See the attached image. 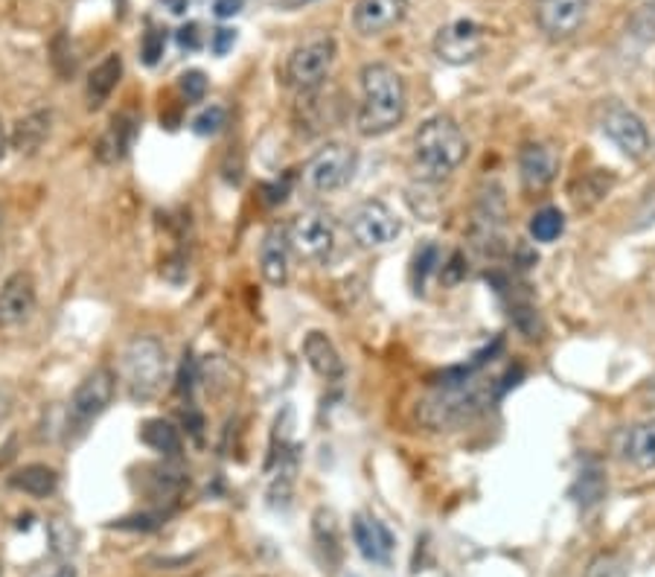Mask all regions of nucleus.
<instances>
[{
	"instance_id": "20",
	"label": "nucleus",
	"mask_w": 655,
	"mask_h": 577,
	"mask_svg": "<svg viewBox=\"0 0 655 577\" xmlns=\"http://www.w3.org/2000/svg\"><path fill=\"white\" fill-rule=\"evenodd\" d=\"M122 79V56L120 52H108L87 76V99H91V108H99V105L108 99V96L117 91Z\"/></svg>"
},
{
	"instance_id": "2",
	"label": "nucleus",
	"mask_w": 655,
	"mask_h": 577,
	"mask_svg": "<svg viewBox=\"0 0 655 577\" xmlns=\"http://www.w3.org/2000/svg\"><path fill=\"white\" fill-rule=\"evenodd\" d=\"M466 134L449 114L428 117L414 134V173L428 184H437L463 164L466 157Z\"/></svg>"
},
{
	"instance_id": "26",
	"label": "nucleus",
	"mask_w": 655,
	"mask_h": 577,
	"mask_svg": "<svg viewBox=\"0 0 655 577\" xmlns=\"http://www.w3.org/2000/svg\"><path fill=\"white\" fill-rule=\"evenodd\" d=\"M225 120H227V111L222 108V105H207V108L192 120V131L201 134V138H210V134H218V131H222Z\"/></svg>"
},
{
	"instance_id": "22",
	"label": "nucleus",
	"mask_w": 655,
	"mask_h": 577,
	"mask_svg": "<svg viewBox=\"0 0 655 577\" xmlns=\"http://www.w3.org/2000/svg\"><path fill=\"white\" fill-rule=\"evenodd\" d=\"M9 484L15 490H21V493H26V496L47 498L59 490V472L52 470V467H47V463H29L24 470H17L15 475L9 479Z\"/></svg>"
},
{
	"instance_id": "30",
	"label": "nucleus",
	"mask_w": 655,
	"mask_h": 577,
	"mask_svg": "<svg viewBox=\"0 0 655 577\" xmlns=\"http://www.w3.org/2000/svg\"><path fill=\"white\" fill-rule=\"evenodd\" d=\"M181 94L190 99V103H199L207 94V76L201 70H187L181 76Z\"/></svg>"
},
{
	"instance_id": "11",
	"label": "nucleus",
	"mask_w": 655,
	"mask_h": 577,
	"mask_svg": "<svg viewBox=\"0 0 655 577\" xmlns=\"http://www.w3.org/2000/svg\"><path fill=\"white\" fill-rule=\"evenodd\" d=\"M603 131L609 134L611 143L632 161H641L650 149V131H646L644 120L635 111H629L620 103H609L603 111L600 120Z\"/></svg>"
},
{
	"instance_id": "14",
	"label": "nucleus",
	"mask_w": 655,
	"mask_h": 577,
	"mask_svg": "<svg viewBox=\"0 0 655 577\" xmlns=\"http://www.w3.org/2000/svg\"><path fill=\"white\" fill-rule=\"evenodd\" d=\"M35 309V280L17 271L0 288V330L24 323Z\"/></svg>"
},
{
	"instance_id": "29",
	"label": "nucleus",
	"mask_w": 655,
	"mask_h": 577,
	"mask_svg": "<svg viewBox=\"0 0 655 577\" xmlns=\"http://www.w3.org/2000/svg\"><path fill=\"white\" fill-rule=\"evenodd\" d=\"M164 47H166L164 30H148V33L143 35V42H140V56H143V61H146L148 68L160 61V56H164Z\"/></svg>"
},
{
	"instance_id": "1",
	"label": "nucleus",
	"mask_w": 655,
	"mask_h": 577,
	"mask_svg": "<svg viewBox=\"0 0 655 577\" xmlns=\"http://www.w3.org/2000/svg\"><path fill=\"white\" fill-rule=\"evenodd\" d=\"M408 111V91L391 64L373 61L361 68V105H358L356 126L365 138H382L405 120Z\"/></svg>"
},
{
	"instance_id": "3",
	"label": "nucleus",
	"mask_w": 655,
	"mask_h": 577,
	"mask_svg": "<svg viewBox=\"0 0 655 577\" xmlns=\"http://www.w3.org/2000/svg\"><path fill=\"white\" fill-rule=\"evenodd\" d=\"M489 402H492V382H475L472 376L449 379L428 400L419 402L417 417L422 420V426L443 432V428H457L475 420Z\"/></svg>"
},
{
	"instance_id": "12",
	"label": "nucleus",
	"mask_w": 655,
	"mask_h": 577,
	"mask_svg": "<svg viewBox=\"0 0 655 577\" xmlns=\"http://www.w3.org/2000/svg\"><path fill=\"white\" fill-rule=\"evenodd\" d=\"M588 15V0H536V24L550 38H571Z\"/></svg>"
},
{
	"instance_id": "13",
	"label": "nucleus",
	"mask_w": 655,
	"mask_h": 577,
	"mask_svg": "<svg viewBox=\"0 0 655 577\" xmlns=\"http://www.w3.org/2000/svg\"><path fill=\"white\" fill-rule=\"evenodd\" d=\"M405 12H408V0H358L353 9V26L358 35L376 38L402 24Z\"/></svg>"
},
{
	"instance_id": "4",
	"label": "nucleus",
	"mask_w": 655,
	"mask_h": 577,
	"mask_svg": "<svg viewBox=\"0 0 655 577\" xmlns=\"http://www.w3.org/2000/svg\"><path fill=\"white\" fill-rule=\"evenodd\" d=\"M166 348L155 335H138L122 350V379L129 397L138 402L155 400L166 382Z\"/></svg>"
},
{
	"instance_id": "24",
	"label": "nucleus",
	"mask_w": 655,
	"mask_h": 577,
	"mask_svg": "<svg viewBox=\"0 0 655 577\" xmlns=\"http://www.w3.org/2000/svg\"><path fill=\"white\" fill-rule=\"evenodd\" d=\"M140 440H143L148 449H155V452L160 455L181 452V435H178V428H175L169 420H146L143 428H140Z\"/></svg>"
},
{
	"instance_id": "38",
	"label": "nucleus",
	"mask_w": 655,
	"mask_h": 577,
	"mask_svg": "<svg viewBox=\"0 0 655 577\" xmlns=\"http://www.w3.org/2000/svg\"><path fill=\"white\" fill-rule=\"evenodd\" d=\"M41 577H76V568H73V566H56L52 572H44Z\"/></svg>"
},
{
	"instance_id": "28",
	"label": "nucleus",
	"mask_w": 655,
	"mask_h": 577,
	"mask_svg": "<svg viewBox=\"0 0 655 577\" xmlns=\"http://www.w3.org/2000/svg\"><path fill=\"white\" fill-rule=\"evenodd\" d=\"M52 68L59 70V76H73V70H76V56H73L68 35H56V42H52Z\"/></svg>"
},
{
	"instance_id": "37",
	"label": "nucleus",
	"mask_w": 655,
	"mask_h": 577,
	"mask_svg": "<svg viewBox=\"0 0 655 577\" xmlns=\"http://www.w3.org/2000/svg\"><path fill=\"white\" fill-rule=\"evenodd\" d=\"M9 414H12V397H9V393L0 388V426L7 423Z\"/></svg>"
},
{
	"instance_id": "6",
	"label": "nucleus",
	"mask_w": 655,
	"mask_h": 577,
	"mask_svg": "<svg viewBox=\"0 0 655 577\" xmlns=\"http://www.w3.org/2000/svg\"><path fill=\"white\" fill-rule=\"evenodd\" d=\"M358 166V152L347 143H326L318 149L303 169V181L314 192H335L353 181Z\"/></svg>"
},
{
	"instance_id": "40",
	"label": "nucleus",
	"mask_w": 655,
	"mask_h": 577,
	"mask_svg": "<svg viewBox=\"0 0 655 577\" xmlns=\"http://www.w3.org/2000/svg\"><path fill=\"white\" fill-rule=\"evenodd\" d=\"M0 260H3V254H0Z\"/></svg>"
},
{
	"instance_id": "9",
	"label": "nucleus",
	"mask_w": 655,
	"mask_h": 577,
	"mask_svg": "<svg viewBox=\"0 0 655 577\" xmlns=\"http://www.w3.org/2000/svg\"><path fill=\"white\" fill-rule=\"evenodd\" d=\"M114 400V374L108 367H96L76 385V391L70 397L68 426L76 432H85L99 414H103Z\"/></svg>"
},
{
	"instance_id": "8",
	"label": "nucleus",
	"mask_w": 655,
	"mask_h": 577,
	"mask_svg": "<svg viewBox=\"0 0 655 577\" xmlns=\"http://www.w3.org/2000/svg\"><path fill=\"white\" fill-rule=\"evenodd\" d=\"M347 227L358 248H384L402 234L400 216L379 199H367L356 204V210L347 219Z\"/></svg>"
},
{
	"instance_id": "34",
	"label": "nucleus",
	"mask_w": 655,
	"mask_h": 577,
	"mask_svg": "<svg viewBox=\"0 0 655 577\" xmlns=\"http://www.w3.org/2000/svg\"><path fill=\"white\" fill-rule=\"evenodd\" d=\"M434 262H437V248H434V245H428L426 251H422L417 257V274H419V280L426 278L428 271L434 269Z\"/></svg>"
},
{
	"instance_id": "17",
	"label": "nucleus",
	"mask_w": 655,
	"mask_h": 577,
	"mask_svg": "<svg viewBox=\"0 0 655 577\" xmlns=\"http://www.w3.org/2000/svg\"><path fill=\"white\" fill-rule=\"evenodd\" d=\"M288 239L283 227H269L260 243V271L271 286H286L288 280Z\"/></svg>"
},
{
	"instance_id": "33",
	"label": "nucleus",
	"mask_w": 655,
	"mask_h": 577,
	"mask_svg": "<svg viewBox=\"0 0 655 577\" xmlns=\"http://www.w3.org/2000/svg\"><path fill=\"white\" fill-rule=\"evenodd\" d=\"M178 42H181V47H187V50H199V26L195 24H187L178 30Z\"/></svg>"
},
{
	"instance_id": "36",
	"label": "nucleus",
	"mask_w": 655,
	"mask_h": 577,
	"mask_svg": "<svg viewBox=\"0 0 655 577\" xmlns=\"http://www.w3.org/2000/svg\"><path fill=\"white\" fill-rule=\"evenodd\" d=\"M457 266H463L461 254H452V262H449V269H443V280H445V283H457V280H461V274L466 269H457Z\"/></svg>"
},
{
	"instance_id": "21",
	"label": "nucleus",
	"mask_w": 655,
	"mask_h": 577,
	"mask_svg": "<svg viewBox=\"0 0 655 577\" xmlns=\"http://www.w3.org/2000/svg\"><path fill=\"white\" fill-rule=\"evenodd\" d=\"M623 455L638 470H653L655 467V417L638 423L627 432L623 440Z\"/></svg>"
},
{
	"instance_id": "19",
	"label": "nucleus",
	"mask_w": 655,
	"mask_h": 577,
	"mask_svg": "<svg viewBox=\"0 0 655 577\" xmlns=\"http://www.w3.org/2000/svg\"><path fill=\"white\" fill-rule=\"evenodd\" d=\"M303 356L314 374L323 376V379H341V376H344V358H341L335 344H332L323 332L312 330L309 335H306Z\"/></svg>"
},
{
	"instance_id": "23",
	"label": "nucleus",
	"mask_w": 655,
	"mask_h": 577,
	"mask_svg": "<svg viewBox=\"0 0 655 577\" xmlns=\"http://www.w3.org/2000/svg\"><path fill=\"white\" fill-rule=\"evenodd\" d=\"M50 111H33L26 114V117H21V120L15 122V131H12V146H15L17 152H35L44 140L50 138Z\"/></svg>"
},
{
	"instance_id": "15",
	"label": "nucleus",
	"mask_w": 655,
	"mask_h": 577,
	"mask_svg": "<svg viewBox=\"0 0 655 577\" xmlns=\"http://www.w3.org/2000/svg\"><path fill=\"white\" fill-rule=\"evenodd\" d=\"M519 175H522L524 190L541 192L557 178V155L541 143H527L519 152Z\"/></svg>"
},
{
	"instance_id": "16",
	"label": "nucleus",
	"mask_w": 655,
	"mask_h": 577,
	"mask_svg": "<svg viewBox=\"0 0 655 577\" xmlns=\"http://www.w3.org/2000/svg\"><path fill=\"white\" fill-rule=\"evenodd\" d=\"M353 540H356L361 557L370 563H388L393 551V537L384 528V522L373 519V516L358 514L353 519Z\"/></svg>"
},
{
	"instance_id": "32",
	"label": "nucleus",
	"mask_w": 655,
	"mask_h": 577,
	"mask_svg": "<svg viewBox=\"0 0 655 577\" xmlns=\"http://www.w3.org/2000/svg\"><path fill=\"white\" fill-rule=\"evenodd\" d=\"M192 385H195V358L187 353V356H183V365H181V385H178V391L190 393Z\"/></svg>"
},
{
	"instance_id": "10",
	"label": "nucleus",
	"mask_w": 655,
	"mask_h": 577,
	"mask_svg": "<svg viewBox=\"0 0 655 577\" xmlns=\"http://www.w3.org/2000/svg\"><path fill=\"white\" fill-rule=\"evenodd\" d=\"M431 47H434L437 59L461 68V64H469L480 56V50H484V30L475 21L461 17V21L440 26Z\"/></svg>"
},
{
	"instance_id": "35",
	"label": "nucleus",
	"mask_w": 655,
	"mask_h": 577,
	"mask_svg": "<svg viewBox=\"0 0 655 577\" xmlns=\"http://www.w3.org/2000/svg\"><path fill=\"white\" fill-rule=\"evenodd\" d=\"M239 9H242V0H216V3H213L216 17H234L239 15Z\"/></svg>"
},
{
	"instance_id": "39",
	"label": "nucleus",
	"mask_w": 655,
	"mask_h": 577,
	"mask_svg": "<svg viewBox=\"0 0 655 577\" xmlns=\"http://www.w3.org/2000/svg\"><path fill=\"white\" fill-rule=\"evenodd\" d=\"M7 143H9V138H7V131H3V122H0V161H3V155H7Z\"/></svg>"
},
{
	"instance_id": "31",
	"label": "nucleus",
	"mask_w": 655,
	"mask_h": 577,
	"mask_svg": "<svg viewBox=\"0 0 655 577\" xmlns=\"http://www.w3.org/2000/svg\"><path fill=\"white\" fill-rule=\"evenodd\" d=\"M236 44V30H227V26H222V30H216L213 33V42H210V50L216 52V56H225L230 47Z\"/></svg>"
},
{
	"instance_id": "5",
	"label": "nucleus",
	"mask_w": 655,
	"mask_h": 577,
	"mask_svg": "<svg viewBox=\"0 0 655 577\" xmlns=\"http://www.w3.org/2000/svg\"><path fill=\"white\" fill-rule=\"evenodd\" d=\"M332 61H335V38L332 35H314L288 56V85L300 94H312L323 85V79L330 76Z\"/></svg>"
},
{
	"instance_id": "25",
	"label": "nucleus",
	"mask_w": 655,
	"mask_h": 577,
	"mask_svg": "<svg viewBox=\"0 0 655 577\" xmlns=\"http://www.w3.org/2000/svg\"><path fill=\"white\" fill-rule=\"evenodd\" d=\"M565 231V216L559 208H541L531 219V236L536 243H553Z\"/></svg>"
},
{
	"instance_id": "18",
	"label": "nucleus",
	"mask_w": 655,
	"mask_h": 577,
	"mask_svg": "<svg viewBox=\"0 0 655 577\" xmlns=\"http://www.w3.org/2000/svg\"><path fill=\"white\" fill-rule=\"evenodd\" d=\"M134 140H138V120L131 114H117L111 126L99 138V143H96L99 164H120L122 157L131 152V146H134Z\"/></svg>"
},
{
	"instance_id": "27",
	"label": "nucleus",
	"mask_w": 655,
	"mask_h": 577,
	"mask_svg": "<svg viewBox=\"0 0 655 577\" xmlns=\"http://www.w3.org/2000/svg\"><path fill=\"white\" fill-rule=\"evenodd\" d=\"M629 33L635 35L638 42H655V0L646 3L632 15L629 21Z\"/></svg>"
},
{
	"instance_id": "7",
	"label": "nucleus",
	"mask_w": 655,
	"mask_h": 577,
	"mask_svg": "<svg viewBox=\"0 0 655 577\" xmlns=\"http://www.w3.org/2000/svg\"><path fill=\"white\" fill-rule=\"evenodd\" d=\"M288 248L306 262H326L335 248V219L321 210H306L291 219L286 231Z\"/></svg>"
}]
</instances>
